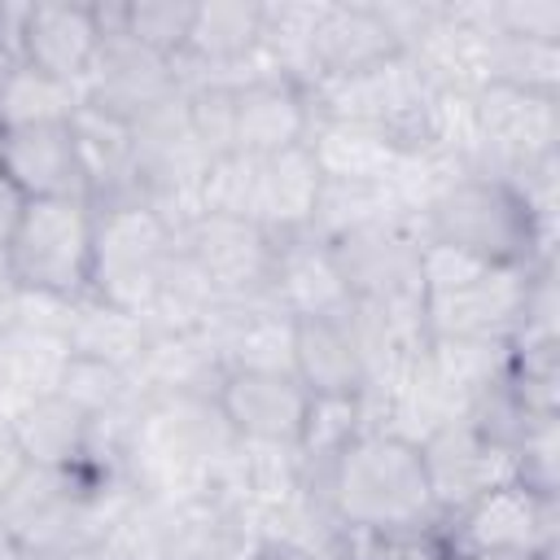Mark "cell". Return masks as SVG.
<instances>
[{"mask_svg": "<svg viewBox=\"0 0 560 560\" xmlns=\"http://www.w3.org/2000/svg\"><path fill=\"white\" fill-rule=\"evenodd\" d=\"M311 490H319L332 521L354 534L442 525L420 446L385 429H363Z\"/></svg>", "mask_w": 560, "mask_h": 560, "instance_id": "obj_1", "label": "cell"}, {"mask_svg": "<svg viewBox=\"0 0 560 560\" xmlns=\"http://www.w3.org/2000/svg\"><path fill=\"white\" fill-rule=\"evenodd\" d=\"M416 236L464 249L490 267H551L556 241L538 228L529 201L516 192L512 179L464 171L455 175L420 214Z\"/></svg>", "mask_w": 560, "mask_h": 560, "instance_id": "obj_2", "label": "cell"}, {"mask_svg": "<svg viewBox=\"0 0 560 560\" xmlns=\"http://www.w3.org/2000/svg\"><path fill=\"white\" fill-rule=\"evenodd\" d=\"M179 245V228L140 197L96 206L92 232V284L88 293L114 302L122 311L144 315L171 254Z\"/></svg>", "mask_w": 560, "mask_h": 560, "instance_id": "obj_3", "label": "cell"}, {"mask_svg": "<svg viewBox=\"0 0 560 560\" xmlns=\"http://www.w3.org/2000/svg\"><path fill=\"white\" fill-rule=\"evenodd\" d=\"M92 201H31L9 245V271L18 289L83 298L92 284Z\"/></svg>", "mask_w": 560, "mask_h": 560, "instance_id": "obj_4", "label": "cell"}, {"mask_svg": "<svg viewBox=\"0 0 560 560\" xmlns=\"http://www.w3.org/2000/svg\"><path fill=\"white\" fill-rule=\"evenodd\" d=\"M455 556H534L556 560L560 551V494L503 481L442 521Z\"/></svg>", "mask_w": 560, "mask_h": 560, "instance_id": "obj_5", "label": "cell"}, {"mask_svg": "<svg viewBox=\"0 0 560 560\" xmlns=\"http://www.w3.org/2000/svg\"><path fill=\"white\" fill-rule=\"evenodd\" d=\"M315 118H350V122H372L381 131H389L402 149L420 144V127H424V109H429V79L420 74V66L407 52H394L359 74H341V79H315L306 88Z\"/></svg>", "mask_w": 560, "mask_h": 560, "instance_id": "obj_6", "label": "cell"}, {"mask_svg": "<svg viewBox=\"0 0 560 560\" xmlns=\"http://www.w3.org/2000/svg\"><path fill=\"white\" fill-rule=\"evenodd\" d=\"M477 114V175L516 179L529 166L560 153V96H538L503 83L472 92Z\"/></svg>", "mask_w": 560, "mask_h": 560, "instance_id": "obj_7", "label": "cell"}, {"mask_svg": "<svg viewBox=\"0 0 560 560\" xmlns=\"http://www.w3.org/2000/svg\"><path fill=\"white\" fill-rule=\"evenodd\" d=\"M332 258L354 302L420 306V236L407 219H385L332 241Z\"/></svg>", "mask_w": 560, "mask_h": 560, "instance_id": "obj_8", "label": "cell"}, {"mask_svg": "<svg viewBox=\"0 0 560 560\" xmlns=\"http://www.w3.org/2000/svg\"><path fill=\"white\" fill-rule=\"evenodd\" d=\"M179 245L188 258L201 267L219 302H241V298H262L271 280V258H276V236L262 232L254 219H232V214H197L179 228Z\"/></svg>", "mask_w": 560, "mask_h": 560, "instance_id": "obj_9", "label": "cell"}, {"mask_svg": "<svg viewBox=\"0 0 560 560\" xmlns=\"http://www.w3.org/2000/svg\"><path fill=\"white\" fill-rule=\"evenodd\" d=\"M79 92H83V105L105 109L122 122H136V118L162 109L166 101L184 96V79L171 57H158L118 31V35L101 39V52Z\"/></svg>", "mask_w": 560, "mask_h": 560, "instance_id": "obj_10", "label": "cell"}, {"mask_svg": "<svg viewBox=\"0 0 560 560\" xmlns=\"http://www.w3.org/2000/svg\"><path fill=\"white\" fill-rule=\"evenodd\" d=\"M529 271L486 267L451 293L424 298V337H468V341H512L525 311Z\"/></svg>", "mask_w": 560, "mask_h": 560, "instance_id": "obj_11", "label": "cell"}, {"mask_svg": "<svg viewBox=\"0 0 560 560\" xmlns=\"http://www.w3.org/2000/svg\"><path fill=\"white\" fill-rule=\"evenodd\" d=\"M420 455H424L429 490H433V503H438L442 521H451L477 494H486L503 481H516V459L508 451L490 446L486 438H477V429L464 416L433 429L420 442Z\"/></svg>", "mask_w": 560, "mask_h": 560, "instance_id": "obj_12", "label": "cell"}, {"mask_svg": "<svg viewBox=\"0 0 560 560\" xmlns=\"http://www.w3.org/2000/svg\"><path fill=\"white\" fill-rule=\"evenodd\" d=\"M214 402L236 442L298 451L311 394L298 385V376L284 372H223Z\"/></svg>", "mask_w": 560, "mask_h": 560, "instance_id": "obj_13", "label": "cell"}, {"mask_svg": "<svg viewBox=\"0 0 560 560\" xmlns=\"http://www.w3.org/2000/svg\"><path fill=\"white\" fill-rule=\"evenodd\" d=\"M0 171L22 188L26 201H92L70 122L0 131Z\"/></svg>", "mask_w": 560, "mask_h": 560, "instance_id": "obj_14", "label": "cell"}, {"mask_svg": "<svg viewBox=\"0 0 560 560\" xmlns=\"http://www.w3.org/2000/svg\"><path fill=\"white\" fill-rule=\"evenodd\" d=\"M101 52L96 4L83 0H31L22 22V61L48 79L83 88Z\"/></svg>", "mask_w": 560, "mask_h": 560, "instance_id": "obj_15", "label": "cell"}, {"mask_svg": "<svg viewBox=\"0 0 560 560\" xmlns=\"http://www.w3.org/2000/svg\"><path fill=\"white\" fill-rule=\"evenodd\" d=\"M267 293L289 319H341L354 302L332 258V245L315 241L311 232L276 241Z\"/></svg>", "mask_w": 560, "mask_h": 560, "instance_id": "obj_16", "label": "cell"}, {"mask_svg": "<svg viewBox=\"0 0 560 560\" xmlns=\"http://www.w3.org/2000/svg\"><path fill=\"white\" fill-rule=\"evenodd\" d=\"M315 122L311 96L298 79L284 74H254L236 83V153L276 158L306 144Z\"/></svg>", "mask_w": 560, "mask_h": 560, "instance_id": "obj_17", "label": "cell"}, {"mask_svg": "<svg viewBox=\"0 0 560 560\" xmlns=\"http://www.w3.org/2000/svg\"><path fill=\"white\" fill-rule=\"evenodd\" d=\"M402 52L398 39L385 31L381 13L372 0H350V4H324L319 22H315V39H311V66L315 79H341V74H359L385 57ZM311 79V83H315ZM306 83V88H311Z\"/></svg>", "mask_w": 560, "mask_h": 560, "instance_id": "obj_18", "label": "cell"}, {"mask_svg": "<svg viewBox=\"0 0 560 560\" xmlns=\"http://www.w3.org/2000/svg\"><path fill=\"white\" fill-rule=\"evenodd\" d=\"M293 376L311 398H363L368 372L341 319H293Z\"/></svg>", "mask_w": 560, "mask_h": 560, "instance_id": "obj_19", "label": "cell"}, {"mask_svg": "<svg viewBox=\"0 0 560 560\" xmlns=\"http://www.w3.org/2000/svg\"><path fill=\"white\" fill-rule=\"evenodd\" d=\"M306 153L324 179L337 184H385L407 153L389 131L350 118H315L306 136Z\"/></svg>", "mask_w": 560, "mask_h": 560, "instance_id": "obj_20", "label": "cell"}, {"mask_svg": "<svg viewBox=\"0 0 560 560\" xmlns=\"http://www.w3.org/2000/svg\"><path fill=\"white\" fill-rule=\"evenodd\" d=\"M319 184L324 175L315 171L306 144L276 153V158H258V188H254V223L262 232L280 236H298L311 228L315 201H319Z\"/></svg>", "mask_w": 560, "mask_h": 560, "instance_id": "obj_21", "label": "cell"}, {"mask_svg": "<svg viewBox=\"0 0 560 560\" xmlns=\"http://www.w3.org/2000/svg\"><path fill=\"white\" fill-rule=\"evenodd\" d=\"M140 398L171 394H214L223 381V363L201 332H153L140 363L131 368Z\"/></svg>", "mask_w": 560, "mask_h": 560, "instance_id": "obj_22", "label": "cell"}, {"mask_svg": "<svg viewBox=\"0 0 560 560\" xmlns=\"http://www.w3.org/2000/svg\"><path fill=\"white\" fill-rule=\"evenodd\" d=\"M9 429L26 455L31 468H83L88 442H92V420L70 407L61 394H39L13 407Z\"/></svg>", "mask_w": 560, "mask_h": 560, "instance_id": "obj_23", "label": "cell"}, {"mask_svg": "<svg viewBox=\"0 0 560 560\" xmlns=\"http://www.w3.org/2000/svg\"><path fill=\"white\" fill-rule=\"evenodd\" d=\"M149 324L136 315V311H122L114 302H101L92 293H83L74 302V315H70V332H66V346L70 354H83V359H101V363H114L122 372H131L149 346Z\"/></svg>", "mask_w": 560, "mask_h": 560, "instance_id": "obj_24", "label": "cell"}, {"mask_svg": "<svg viewBox=\"0 0 560 560\" xmlns=\"http://www.w3.org/2000/svg\"><path fill=\"white\" fill-rule=\"evenodd\" d=\"M214 302L219 298H214L210 280L201 276V267L188 258L184 245H175L140 319L149 324V332H197L206 324V315L214 311Z\"/></svg>", "mask_w": 560, "mask_h": 560, "instance_id": "obj_25", "label": "cell"}, {"mask_svg": "<svg viewBox=\"0 0 560 560\" xmlns=\"http://www.w3.org/2000/svg\"><path fill=\"white\" fill-rule=\"evenodd\" d=\"M70 359V346L61 337H44V332H26V328H9L0 337V363H4V394H9V416L13 407H22L26 398L52 394L61 381V368Z\"/></svg>", "mask_w": 560, "mask_h": 560, "instance_id": "obj_26", "label": "cell"}, {"mask_svg": "<svg viewBox=\"0 0 560 560\" xmlns=\"http://www.w3.org/2000/svg\"><path fill=\"white\" fill-rule=\"evenodd\" d=\"M385 219H402L389 201V188L385 184H337V179H324L319 184V201H315V214H311V236L332 245L359 228H372V223H385Z\"/></svg>", "mask_w": 560, "mask_h": 560, "instance_id": "obj_27", "label": "cell"}, {"mask_svg": "<svg viewBox=\"0 0 560 560\" xmlns=\"http://www.w3.org/2000/svg\"><path fill=\"white\" fill-rule=\"evenodd\" d=\"M368 429L363 420V398H311L302 438H298V459L306 468V486L324 477V468Z\"/></svg>", "mask_w": 560, "mask_h": 560, "instance_id": "obj_28", "label": "cell"}, {"mask_svg": "<svg viewBox=\"0 0 560 560\" xmlns=\"http://www.w3.org/2000/svg\"><path fill=\"white\" fill-rule=\"evenodd\" d=\"M52 394H61L88 420H105V416H122V411L140 407V389H136L131 372H122L114 363H101V359H83V354L66 359L61 381H57Z\"/></svg>", "mask_w": 560, "mask_h": 560, "instance_id": "obj_29", "label": "cell"}, {"mask_svg": "<svg viewBox=\"0 0 560 560\" xmlns=\"http://www.w3.org/2000/svg\"><path fill=\"white\" fill-rule=\"evenodd\" d=\"M79 105H83V92L74 83H61V79H48V74L22 66L0 88V131L39 127V122H70Z\"/></svg>", "mask_w": 560, "mask_h": 560, "instance_id": "obj_30", "label": "cell"}, {"mask_svg": "<svg viewBox=\"0 0 560 560\" xmlns=\"http://www.w3.org/2000/svg\"><path fill=\"white\" fill-rule=\"evenodd\" d=\"M503 88L560 96V44L542 39H516V35H490V79Z\"/></svg>", "mask_w": 560, "mask_h": 560, "instance_id": "obj_31", "label": "cell"}, {"mask_svg": "<svg viewBox=\"0 0 560 560\" xmlns=\"http://www.w3.org/2000/svg\"><path fill=\"white\" fill-rule=\"evenodd\" d=\"M192 18H197L192 0H122V35L171 61L184 57Z\"/></svg>", "mask_w": 560, "mask_h": 560, "instance_id": "obj_32", "label": "cell"}, {"mask_svg": "<svg viewBox=\"0 0 560 560\" xmlns=\"http://www.w3.org/2000/svg\"><path fill=\"white\" fill-rule=\"evenodd\" d=\"M184 122L210 162L236 153V88L214 83V79L188 83L184 88Z\"/></svg>", "mask_w": 560, "mask_h": 560, "instance_id": "obj_33", "label": "cell"}, {"mask_svg": "<svg viewBox=\"0 0 560 560\" xmlns=\"http://www.w3.org/2000/svg\"><path fill=\"white\" fill-rule=\"evenodd\" d=\"M337 560H459L442 525L398 529V534H354L341 529Z\"/></svg>", "mask_w": 560, "mask_h": 560, "instance_id": "obj_34", "label": "cell"}, {"mask_svg": "<svg viewBox=\"0 0 560 560\" xmlns=\"http://www.w3.org/2000/svg\"><path fill=\"white\" fill-rule=\"evenodd\" d=\"M254 188H258V158H249V153L214 158L201 179V210L254 219Z\"/></svg>", "mask_w": 560, "mask_h": 560, "instance_id": "obj_35", "label": "cell"}, {"mask_svg": "<svg viewBox=\"0 0 560 560\" xmlns=\"http://www.w3.org/2000/svg\"><path fill=\"white\" fill-rule=\"evenodd\" d=\"M516 481L542 494H560V420H538L512 451Z\"/></svg>", "mask_w": 560, "mask_h": 560, "instance_id": "obj_36", "label": "cell"}, {"mask_svg": "<svg viewBox=\"0 0 560 560\" xmlns=\"http://www.w3.org/2000/svg\"><path fill=\"white\" fill-rule=\"evenodd\" d=\"M486 13L499 35L560 44V4L556 0H486Z\"/></svg>", "mask_w": 560, "mask_h": 560, "instance_id": "obj_37", "label": "cell"}, {"mask_svg": "<svg viewBox=\"0 0 560 560\" xmlns=\"http://www.w3.org/2000/svg\"><path fill=\"white\" fill-rule=\"evenodd\" d=\"M26 197H22V188L0 171V249L9 254V245H13V236H18V228H22V214H26Z\"/></svg>", "mask_w": 560, "mask_h": 560, "instance_id": "obj_38", "label": "cell"}, {"mask_svg": "<svg viewBox=\"0 0 560 560\" xmlns=\"http://www.w3.org/2000/svg\"><path fill=\"white\" fill-rule=\"evenodd\" d=\"M26 468H31V464H26V455H22V446H18L13 429H9V420H0V503H4V494L22 481Z\"/></svg>", "mask_w": 560, "mask_h": 560, "instance_id": "obj_39", "label": "cell"}]
</instances>
